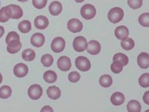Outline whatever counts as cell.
Listing matches in <instances>:
<instances>
[{"instance_id":"cell-11","label":"cell","mask_w":149,"mask_h":112,"mask_svg":"<svg viewBox=\"0 0 149 112\" xmlns=\"http://www.w3.org/2000/svg\"><path fill=\"white\" fill-rule=\"evenodd\" d=\"M87 51L89 54L91 55H97L100 53V50H101V46L99 41H95V40H92L87 45Z\"/></svg>"},{"instance_id":"cell-42","label":"cell","mask_w":149,"mask_h":112,"mask_svg":"<svg viewBox=\"0 0 149 112\" xmlns=\"http://www.w3.org/2000/svg\"><path fill=\"white\" fill-rule=\"evenodd\" d=\"M18 2H21V3H25V2H27L28 0H18Z\"/></svg>"},{"instance_id":"cell-41","label":"cell","mask_w":149,"mask_h":112,"mask_svg":"<svg viewBox=\"0 0 149 112\" xmlns=\"http://www.w3.org/2000/svg\"><path fill=\"white\" fill-rule=\"evenodd\" d=\"M2 81H3V76H2V74L0 73V84L2 83Z\"/></svg>"},{"instance_id":"cell-7","label":"cell","mask_w":149,"mask_h":112,"mask_svg":"<svg viewBox=\"0 0 149 112\" xmlns=\"http://www.w3.org/2000/svg\"><path fill=\"white\" fill-rule=\"evenodd\" d=\"M67 27L68 30L71 32V33H79L83 29V24L81 21H80L79 19L77 18H72L67 23Z\"/></svg>"},{"instance_id":"cell-28","label":"cell","mask_w":149,"mask_h":112,"mask_svg":"<svg viewBox=\"0 0 149 112\" xmlns=\"http://www.w3.org/2000/svg\"><path fill=\"white\" fill-rule=\"evenodd\" d=\"M12 94V89L8 85H4L0 88V98L6 100L8 99Z\"/></svg>"},{"instance_id":"cell-27","label":"cell","mask_w":149,"mask_h":112,"mask_svg":"<svg viewBox=\"0 0 149 112\" xmlns=\"http://www.w3.org/2000/svg\"><path fill=\"white\" fill-rule=\"evenodd\" d=\"M121 47L123 49H125L126 51H129V50H132V48H134L135 46V41L132 38H125V39L122 40L121 43Z\"/></svg>"},{"instance_id":"cell-4","label":"cell","mask_w":149,"mask_h":112,"mask_svg":"<svg viewBox=\"0 0 149 112\" xmlns=\"http://www.w3.org/2000/svg\"><path fill=\"white\" fill-rule=\"evenodd\" d=\"M87 45H88L87 40L82 36L77 37L73 40V48H74L75 51L78 52V53H81V52L85 51L86 48H87Z\"/></svg>"},{"instance_id":"cell-14","label":"cell","mask_w":149,"mask_h":112,"mask_svg":"<svg viewBox=\"0 0 149 112\" xmlns=\"http://www.w3.org/2000/svg\"><path fill=\"white\" fill-rule=\"evenodd\" d=\"M137 64L138 65L143 68L146 69L149 67V55L148 53H141L139 54L137 57Z\"/></svg>"},{"instance_id":"cell-43","label":"cell","mask_w":149,"mask_h":112,"mask_svg":"<svg viewBox=\"0 0 149 112\" xmlns=\"http://www.w3.org/2000/svg\"><path fill=\"white\" fill-rule=\"evenodd\" d=\"M0 5H1V2H0Z\"/></svg>"},{"instance_id":"cell-24","label":"cell","mask_w":149,"mask_h":112,"mask_svg":"<svg viewBox=\"0 0 149 112\" xmlns=\"http://www.w3.org/2000/svg\"><path fill=\"white\" fill-rule=\"evenodd\" d=\"M99 83L103 88H109L113 84V78L109 75H103L100 77Z\"/></svg>"},{"instance_id":"cell-9","label":"cell","mask_w":149,"mask_h":112,"mask_svg":"<svg viewBox=\"0 0 149 112\" xmlns=\"http://www.w3.org/2000/svg\"><path fill=\"white\" fill-rule=\"evenodd\" d=\"M45 36L42 33H36L32 35L31 38V43L32 46L36 48H40L45 44Z\"/></svg>"},{"instance_id":"cell-33","label":"cell","mask_w":149,"mask_h":112,"mask_svg":"<svg viewBox=\"0 0 149 112\" xmlns=\"http://www.w3.org/2000/svg\"><path fill=\"white\" fill-rule=\"evenodd\" d=\"M123 67L124 66L120 62H118V61H113V64H111V70H112V72L113 73L118 74V73L122 72Z\"/></svg>"},{"instance_id":"cell-20","label":"cell","mask_w":149,"mask_h":112,"mask_svg":"<svg viewBox=\"0 0 149 112\" xmlns=\"http://www.w3.org/2000/svg\"><path fill=\"white\" fill-rule=\"evenodd\" d=\"M11 16V11L8 6L0 9V22H6Z\"/></svg>"},{"instance_id":"cell-19","label":"cell","mask_w":149,"mask_h":112,"mask_svg":"<svg viewBox=\"0 0 149 112\" xmlns=\"http://www.w3.org/2000/svg\"><path fill=\"white\" fill-rule=\"evenodd\" d=\"M47 95L51 100H58L61 96V90L56 86H51L47 89Z\"/></svg>"},{"instance_id":"cell-29","label":"cell","mask_w":149,"mask_h":112,"mask_svg":"<svg viewBox=\"0 0 149 112\" xmlns=\"http://www.w3.org/2000/svg\"><path fill=\"white\" fill-rule=\"evenodd\" d=\"M41 62L45 67H50L54 63V57L50 54H44L41 58Z\"/></svg>"},{"instance_id":"cell-6","label":"cell","mask_w":149,"mask_h":112,"mask_svg":"<svg viewBox=\"0 0 149 112\" xmlns=\"http://www.w3.org/2000/svg\"><path fill=\"white\" fill-rule=\"evenodd\" d=\"M65 48V41L61 37H55L51 42V49L54 53H61Z\"/></svg>"},{"instance_id":"cell-10","label":"cell","mask_w":149,"mask_h":112,"mask_svg":"<svg viewBox=\"0 0 149 112\" xmlns=\"http://www.w3.org/2000/svg\"><path fill=\"white\" fill-rule=\"evenodd\" d=\"M28 71H29V69H28L27 65L22 64V63L17 64L14 68V74L18 78H22V77L26 76Z\"/></svg>"},{"instance_id":"cell-23","label":"cell","mask_w":149,"mask_h":112,"mask_svg":"<svg viewBox=\"0 0 149 112\" xmlns=\"http://www.w3.org/2000/svg\"><path fill=\"white\" fill-rule=\"evenodd\" d=\"M35 57H36L35 52L33 51V49H31V48L25 49L24 51L22 53V57L26 61H33L35 59Z\"/></svg>"},{"instance_id":"cell-35","label":"cell","mask_w":149,"mask_h":112,"mask_svg":"<svg viewBox=\"0 0 149 112\" xmlns=\"http://www.w3.org/2000/svg\"><path fill=\"white\" fill-rule=\"evenodd\" d=\"M68 79L71 83H77V81H79V80L81 79V76L77 72H71L69 74Z\"/></svg>"},{"instance_id":"cell-37","label":"cell","mask_w":149,"mask_h":112,"mask_svg":"<svg viewBox=\"0 0 149 112\" xmlns=\"http://www.w3.org/2000/svg\"><path fill=\"white\" fill-rule=\"evenodd\" d=\"M41 111L43 112V111H51L53 112L54 111V109L52 108L50 106H48V105H46V106H43L42 110H41Z\"/></svg>"},{"instance_id":"cell-13","label":"cell","mask_w":149,"mask_h":112,"mask_svg":"<svg viewBox=\"0 0 149 112\" xmlns=\"http://www.w3.org/2000/svg\"><path fill=\"white\" fill-rule=\"evenodd\" d=\"M34 26L38 30H45L49 26V20L46 16H38L34 19Z\"/></svg>"},{"instance_id":"cell-22","label":"cell","mask_w":149,"mask_h":112,"mask_svg":"<svg viewBox=\"0 0 149 112\" xmlns=\"http://www.w3.org/2000/svg\"><path fill=\"white\" fill-rule=\"evenodd\" d=\"M127 110L128 112H140L141 111V105L137 100H131L128 103Z\"/></svg>"},{"instance_id":"cell-3","label":"cell","mask_w":149,"mask_h":112,"mask_svg":"<svg viewBox=\"0 0 149 112\" xmlns=\"http://www.w3.org/2000/svg\"><path fill=\"white\" fill-rule=\"evenodd\" d=\"M75 65L77 68L81 72H87L91 68V63L88 58L80 56L75 60Z\"/></svg>"},{"instance_id":"cell-8","label":"cell","mask_w":149,"mask_h":112,"mask_svg":"<svg viewBox=\"0 0 149 112\" xmlns=\"http://www.w3.org/2000/svg\"><path fill=\"white\" fill-rule=\"evenodd\" d=\"M57 65L58 68L61 71L63 72H67L70 69V68L72 67L71 64V61L70 59L66 56H62L61 57H59L57 61Z\"/></svg>"},{"instance_id":"cell-18","label":"cell","mask_w":149,"mask_h":112,"mask_svg":"<svg viewBox=\"0 0 149 112\" xmlns=\"http://www.w3.org/2000/svg\"><path fill=\"white\" fill-rule=\"evenodd\" d=\"M110 100H111V103H113L114 106H120L124 103L125 97L123 93L120 92V91H116L112 95Z\"/></svg>"},{"instance_id":"cell-38","label":"cell","mask_w":149,"mask_h":112,"mask_svg":"<svg viewBox=\"0 0 149 112\" xmlns=\"http://www.w3.org/2000/svg\"><path fill=\"white\" fill-rule=\"evenodd\" d=\"M148 95H149V91H147L145 93H144V95H143V101L144 103H146L147 105L149 104V100H148Z\"/></svg>"},{"instance_id":"cell-1","label":"cell","mask_w":149,"mask_h":112,"mask_svg":"<svg viewBox=\"0 0 149 112\" xmlns=\"http://www.w3.org/2000/svg\"><path fill=\"white\" fill-rule=\"evenodd\" d=\"M124 18V10L120 7H113L108 14L109 21L112 23H118Z\"/></svg>"},{"instance_id":"cell-2","label":"cell","mask_w":149,"mask_h":112,"mask_svg":"<svg viewBox=\"0 0 149 112\" xmlns=\"http://www.w3.org/2000/svg\"><path fill=\"white\" fill-rule=\"evenodd\" d=\"M97 10L93 5L92 4H85L81 8V15L82 18L86 20L93 19L96 16Z\"/></svg>"},{"instance_id":"cell-34","label":"cell","mask_w":149,"mask_h":112,"mask_svg":"<svg viewBox=\"0 0 149 112\" xmlns=\"http://www.w3.org/2000/svg\"><path fill=\"white\" fill-rule=\"evenodd\" d=\"M33 6L37 9H43L47 4V0H32Z\"/></svg>"},{"instance_id":"cell-16","label":"cell","mask_w":149,"mask_h":112,"mask_svg":"<svg viewBox=\"0 0 149 112\" xmlns=\"http://www.w3.org/2000/svg\"><path fill=\"white\" fill-rule=\"evenodd\" d=\"M11 11V16L10 18L12 19H19L23 15V10L21 7L15 4H10L8 6Z\"/></svg>"},{"instance_id":"cell-36","label":"cell","mask_w":149,"mask_h":112,"mask_svg":"<svg viewBox=\"0 0 149 112\" xmlns=\"http://www.w3.org/2000/svg\"><path fill=\"white\" fill-rule=\"evenodd\" d=\"M13 40H20V37L18 35V33L15 32V31H12V32H10L7 36L6 37V43L9 42L10 41H13Z\"/></svg>"},{"instance_id":"cell-17","label":"cell","mask_w":149,"mask_h":112,"mask_svg":"<svg viewBox=\"0 0 149 112\" xmlns=\"http://www.w3.org/2000/svg\"><path fill=\"white\" fill-rule=\"evenodd\" d=\"M49 11L52 15L58 16L62 11V5L58 1H54L50 3L49 6Z\"/></svg>"},{"instance_id":"cell-31","label":"cell","mask_w":149,"mask_h":112,"mask_svg":"<svg viewBox=\"0 0 149 112\" xmlns=\"http://www.w3.org/2000/svg\"><path fill=\"white\" fill-rule=\"evenodd\" d=\"M139 23L143 27L149 26V13H143L139 17Z\"/></svg>"},{"instance_id":"cell-21","label":"cell","mask_w":149,"mask_h":112,"mask_svg":"<svg viewBox=\"0 0 149 112\" xmlns=\"http://www.w3.org/2000/svg\"><path fill=\"white\" fill-rule=\"evenodd\" d=\"M43 79H44V80L46 83H48V84H53V83H55L57 79H58V75L54 71L48 70V71H46L44 73Z\"/></svg>"},{"instance_id":"cell-30","label":"cell","mask_w":149,"mask_h":112,"mask_svg":"<svg viewBox=\"0 0 149 112\" xmlns=\"http://www.w3.org/2000/svg\"><path fill=\"white\" fill-rule=\"evenodd\" d=\"M139 84L142 88H148L149 87V73H143L139 78Z\"/></svg>"},{"instance_id":"cell-32","label":"cell","mask_w":149,"mask_h":112,"mask_svg":"<svg viewBox=\"0 0 149 112\" xmlns=\"http://www.w3.org/2000/svg\"><path fill=\"white\" fill-rule=\"evenodd\" d=\"M128 5L132 9H139L143 5V0H128Z\"/></svg>"},{"instance_id":"cell-25","label":"cell","mask_w":149,"mask_h":112,"mask_svg":"<svg viewBox=\"0 0 149 112\" xmlns=\"http://www.w3.org/2000/svg\"><path fill=\"white\" fill-rule=\"evenodd\" d=\"M113 61H118L123 66H125V65H127L128 64V61L129 60H128V56H126V55L122 53H116L113 56Z\"/></svg>"},{"instance_id":"cell-26","label":"cell","mask_w":149,"mask_h":112,"mask_svg":"<svg viewBox=\"0 0 149 112\" xmlns=\"http://www.w3.org/2000/svg\"><path fill=\"white\" fill-rule=\"evenodd\" d=\"M18 30L22 33H27L31 30V23L28 20H23L18 24Z\"/></svg>"},{"instance_id":"cell-12","label":"cell","mask_w":149,"mask_h":112,"mask_svg":"<svg viewBox=\"0 0 149 112\" xmlns=\"http://www.w3.org/2000/svg\"><path fill=\"white\" fill-rule=\"evenodd\" d=\"M22 48V43L20 40H13L7 43V52L10 54H15Z\"/></svg>"},{"instance_id":"cell-39","label":"cell","mask_w":149,"mask_h":112,"mask_svg":"<svg viewBox=\"0 0 149 112\" xmlns=\"http://www.w3.org/2000/svg\"><path fill=\"white\" fill-rule=\"evenodd\" d=\"M4 32H5V30H4V28L3 26H0V38L3 36V34H4Z\"/></svg>"},{"instance_id":"cell-40","label":"cell","mask_w":149,"mask_h":112,"mask_svg":"<svg viewBox=\"0 0 149 112\" xmlns=\"http://www.w3.org/2000/svg\"><path fill=\"white\" fill-rule=\"evenodd\" d=\"M75 1H76L77 3H83V2H84V1H85V0H75Z\"/></svg>"},{"instance_id":"cell-15","label":"cell","mask_w":149,"mask_h":112,"mask_svg":"<svg viewBox=\"0 0 149 112\" xmlns=\"http://www.w3.org/2000/svg\"><path fill=\"white\" fill-rule=\"evenodd\" d=\"M129 35V30L128 27L125 26H120L115 29V36L117 39L124 40L127 38Z\"/></svg>"},{"instance_id":"cell-5","label":"cell","mask_w":149,"mask_h":112,"mask_svg":"<svg viewBox=\"0 0 149 112\" xmlns=\"http://www.w3.org/2000/svg\"><path fill=\"white\" fill-rule=\"evenodd\" d=\"M42 88L39 84H33L28 89V95L33 100H39L42 95Z\"/></svg>"}]
</instances>
